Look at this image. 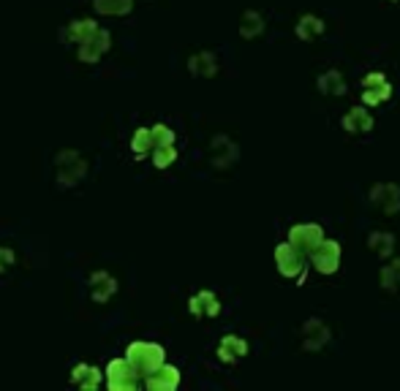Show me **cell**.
I'll list each match as a JSON object with an SVG mask.
<instances>
[{
  "label": "cell",
  "instance_id": "obj_12",
  "mask_svg": "<svg viewBox=\"0 0 400 391\" xmlns=\"http://www.w3.org/2000/svg\"><path fill=\"white\" fill-rule=\"evenodd\" d=\"M262 30H265V19H262V14L248 11V14L242 17V36H245V39H254V36H259Z\"/></svg>",
  "mask_w": 400,
  "mask_h": 391
},
{
  "label": "cell",
  "instance_id": "obj_1",
  "mask_svg": "<svg viewBox=\"0 0 400 391\" xmlns=\"http://www.w3.org/2000/svg\"><path fill=\"white\" fill-rule=\"evenodd\" d=\"M308 256H311L313 266H316L321 274H332V272H338V266H341V245H338L335 239H321V242H316L311 250H308Z\"/></svg>",
  "mask_w": 400,
  "mask_h": 391
},
{
  "label": "cell",
  "instance_id": "obj_5",
  "mask_svg": "<svg viewBox=\"0 0 400 391\" xmlns=\"http://www.w3.org/2000/svg\"><path fill=\"white\" fill-rule=\"evenodd\" d=\"M327 340H330V329H327L321 321L311 318V321L303 326V345H305V350H318Z\"/></svg>",
  "mask_w": 400,
  "mask_h": 391
},
{
  "label": "cell",
  "instance_id": "obj_8",
  "mask_svg": "<svg viewBox=\"0 0 400 391\" xmlns=\"http://www.w3.org/2000/svg\"><path fill=\"white\" fill-rule=\"evenodd\" d=\"M370 250L379 256V259H390L392 256V248H395V237L392 234H384V231H373L370 239H368Z\"/></svg>",
  "mask_w": 400,
  "mask_h": 391
},
{
  "label": "cell",
  "instance_id": "obj_15",
  "mask_svg": "<svg viewBox=\"0 0 400 391\" xmlns=\"http://www.w3.org/2000/svg\"><path fill=\"white\" fill-rule=\"evenodd\" d=\"M387 79H384V74H368L365 79H362V87H376V85H384Z\"/></svg>",
  "mask_w": 400,
  "mask_h": 391
},
{
  "label": "cell",
  "instance_id": "obj_2",
  "mask_svg": "<svg viewBox=\"0 0 400 391\" xmlns=\"http://www.w3.org/2000/svg\"><path fill=\"white\" fill-rule=\"evenodd\" d=\"M275 263H278V272L283 277H303L305 272V253L297 250L292 242H283L275 248Z\"/></svg>",
  "mask_w": 400,
  "mask_h": 391
},
{
  "label": "cell",
  "instance_id": "obj_3",
  "mask_svg": "<svg viewBox=\"0 0 400 391\" xmlns=\"http://www.w3.org/2000/svg\"><path fill=\"white\" fill-rule=\"evenodd\" d=\"M321 239H324V231L316 223H300V225H292V231H289V242L297 250H303L305 256H308V250H311L313 245L321 242Z\"/></svg>",
  "mask_w": 400,
  "mask_h": 391
},
{
  "label": "cell",
  "instance_id": "obj_7",
  "mask_svg": "<svg viewBox=\"0 0 400 391\" xmlns=\"http://www.w3.org/2000/svg\"><path fill=\"white\" fill-rule=\"evenodd\" d=\"M324 33V22L318 19V17H313V14H305L300 22H297V39H303V41H313V39H318Z\"/></svg>",
  "mask_w": 400,
  "mask_h": 391
},
{
  "label": "cell",
  "instance_id": "obj_6",
  "mask_svg": "<svg viewBox=\"0 0 400 391\" xmlns=\"http://www.w3.org/2000/svg\"><path fill=\"white\" fill-rule=\"evenodd\" d=\"M343 128L349 130V133H368V130H373V117L368 114V109L354 106V109L346 112V117H343Z\"/></svg>",
  "mask_w": 400,
  "mask_h": 391
},
{
  "label": "cell",
  "instance_id": "obj_11",
  "mask_svg": "<svg viewBox=\"0 0 400 391\" xmlns=\"http://www.w3.org/2000/svg\"><path fill=\"white\" fill-rule=\"evenodd\" d=\"M390 95H392V87H390V82H384V85H376V87H362V103H365V106H376V103H384Z\"/></svg>",
  "mask_w": 400,
  "mask_h": 391
},
{
  "label": "cell",
  "instance_id": "obj_13",
  "mask_svg": "<svg viewBox=\"0 0 400 391\" xmlns=\"http://www.w3.org/2000/svg\"><path fill=\"white\" fill-rule=\"evenodd\" d=\"M381 285H384L387 291L400 288V259L390 261V263L381 269Z\"/></svg>",
  "mask_w": 400,
  "mask_h": 391
},
{
  "label": "cell",
  "instance_id": "obj_14",
  "mask_svg": "<svg viewBox=\"0 0 400 391\" xmlns=\"http://www.w3.org/2000/svg\"><path fill=\"white\" fill-rule=\"evenodd\" d=\"M193 312H207V315H216L218 312V299L213 294H202L193 299Z\"/></svg>",
  "mask_w": 400,
  "mask_h": 391
},
{
  "label": "cell",
  "instance_id": "obj_10",
  "mask_svg": "<svg viewBox=\"0 0 400 391\" xmlns=\"http://www.w3.org/2000/svg\"><path fill=\"white\" fill-rule=\"evenodd\" d=\"M318 90L327 95H343L346 92V82L338 71H327L324 77H318Z\"/></svg>",
  "mask_w": 400,
  "mask_h": 391
},
{
  "label": "cell",
  "instance_id": "obj_9",
  "mask_svg": "<svg viewBox=\"0 0 400 391\" xmlns=\"http://www.w3.org/2000/svg\"><path fill=\"white\" fill-rule=\"evenodd\" d=\"M248 353V343L240 340V337H223L221 340V348H218V356L223 361H237L240 356Z\"/></svg>",
  "mask_w": 400,
  "mask_h": 391
},
{
  "label": "cell",
  "instance_id": "obj_4",
  "mask_svg": "<svg viewBox=\"0 0 400 391\" xmlns=\"http://www.w3.org/2000/svg\"><path fill=\"white\" fill-rule=\"evenodd\" d=\"M370 201L379 204L387 215L400 210V188L398 185H373L370 188Z\"/></svg>",
  "mask_w": 400,
  "mask_h": 391
}]
</instances>
